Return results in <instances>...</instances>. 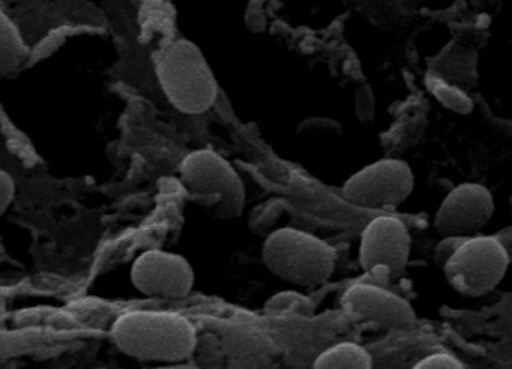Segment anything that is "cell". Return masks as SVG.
Listing matches in <instances>:
<instances>
[{
    "label": "cell",
    "mask_w": 512,
    "mask_h": 369,
    "mask_svg": "<svg viewBox=\"0 0 512 369\" xmlns=\"http://www.w3.org/2000/svg\"><path fill=\"white\" fill-rule=\"evenodd\" d=\"M112 338L124 353L155 362H184L197 345L193 323L166 311L127 312L113 323Z\"/></svg>",
    "instance_id": "1"
},
{
    "label": "cell",
    "mask_w": 512,
    "mask_h": 369,
    "mask_svg": "<svg viewBox=\"0 0 512 369\" xmlns=\"http://www.w3.org/2000/svg\"><path fill=\"white\" fill-rule=\"evenodd\" d=\"M161 89L173 107L185 114H202L214 105L218 84L202 50L188 39H175L154 54Z\"/></svg>",
    "instance_id": "2"
},
{
    "label": "cell",
    "mask_w": 512,
    "mask_h": 369,
    "mask_svg": "<svg viewBox=\"0 0 512 369\" xmlns=\"http://www.w3.org/2000/svg\"><path fill=\"white\" fill-rule=\"evenodd\" d=\"M262 257L275 276L299 287L328 281L337 260L334 248L325 240L296 228H280L269 234Z\"/></svg>",
    "instance_id": "3"
},
{
    "label": "cell",
    "mask_w": 512,
    "mask_h": 369,
    "mask_svg": "<svg viewBox=\"0 0 512 369\" xmlns=\"http://www.w3.org/2000/svg\"><path fill=\"white\" fill-rule=\"evenodd\" d=\"M181 179L218 219L238 218L244 212V180L220 153L211 149L188 153L181 164Z\"/></svg>",
    "instance_id": "4"
},
{
    "label": "cell",
    "mask_w": 512,
    "mask_h": 369,
    "mask_svg": "<svg viewBox=\"0 0 512 369\" xmlns=\"http://www.w3.org/2000/svg\"><path fill=\"white\" fill-rule=\"evenodd\" d=\"M509 252L493 236L463 240L443 264L451 287L463 296L476 297L493 290L508 270Z\"/></svg>",
    "instance_id": "5"
},
{
    "label": "cell",
    "mask_w": 512,
    "mask_h": 369,
    "mask_svg": "<svg viewBox=\"0 0 512 369\" xmlns=\"http://www.w3.org/2000/svg\"><path fill=\"white\" fill-rule=\"evenodd\" d=\"M415 177L409 164L400 159L373 162L353 174L343 186L347 200L368 209L395 207L412 194Z\"/></svg>",
    "instance_id": "6"
},
{
    "label": "cell",
    "mask_w": 512,
    "mask_h": 369,
    "mask_svg": "<svg viewBox=\"0 0 512 369\" xmlns=\"http://www.w3.org/2000/svg\"><path fill=\"white\" fill-rule=\"evenodd\" d=\"M410 234L400 219L379 216L362 231L359 260L362 269L376 278L398 279L410 257Z\"/></svg>",
    "instance_id": "7"
},
{
    "label": "cell",
    "mask_w": 512,
    "mask_h": 369,
    "mask_svg": "<svg viewBox=\"0 0 512 369\" xmlns=\"http://www.w3.org/2000/svg\"><path fill=\"white\" fill-rule=\"evenodd\" d=\"M494 212L491 192L479 183L455 186L440 204L434 227L443 237H473L490 221Z\"/></svg>",
    "instance_id": "8"
},
{
    "label": "cell",
    "mask_w": 512,
    "mask_h": 369,
    "mask_svg": "<svg viewBox=\"0 0 512 369\" xmlns=\"http://www.w3.org/2000/svg\"><path fill=\"white\" fill-rule=\"evenodd\" d=\"M134 287L148 296L179 299L190 293L194 270L187 258L161 249H149L131 267Z\"/></svg>",
    "instance_id": "9"
},
{
    "label": "cell",
    "mask_w": 512,
    "mask_h": 369,
    "mask_svg": "<svg viewBox=\"0 0 512 369\" xmlns=\"http://www.w3.org/2000/svg\"><path fill=\"white\" fill-rule=\"evenodd\" d=\"M343 308L356 320L385 329H409L416 323V314L410 303L382 285L353 284L344 293Z\"/></svg>",
    "instance_id": "10"
},
{
    "label": "cell",
    "mask_w": 512,
    "mask_h": 369,
    "mask_svg": "<svg viewBox=\"0 0 512 369\" xmlns=\"http://www.w3.org/2000/svg\"><path fill=\"white\" fill-rule=\"evenodd\" d=\"M428 72L467 93L478 81V54L458 42H449L431 60Z\"/></svg>",
    "instance_id": "11"
},
{
    "label": "cell",
    "mask_w": 512,
    "mask_h": 369,
    "mask_svg": "<svg viewBox=\"0 0 512 369\" xmlns=\"http://www.w3.org/2000/svg\"><path fill=\"white\" fill-rule=\"evenodd\" d=\"M29 48L14 21L0 9V75L16 72L28 59Z\"/></svg>",
    "instance_id": "12"
},
{
    "label": "cell",
    "mask_w": 512,
    "mask_h": 369,
    "mask_svg": "<svg viewBox=\"0 0 512 369\" xmlns=\"http://www.w3.org/2000/svg\"><path fill=\"white\" fill-rule=\"evenodd\" d=\"M313 369H373V359L356 342H338L317 356Z\"/></svg>",
    "instance_id": "13"
},
{
    "label": "cell",
    "mask_w": 512,
    "mask_h": 369,
    "mask_svg": "<svg viewBox=\"0 0 512 369\" xmlns=\"http://www.w3.org/2000/svg\"><path fill=\"white\" fill-rule=\"evenodd\" d=\"M425 84H427V89L433 93L434 98L440 104L445 105L448 110L454 111L457 114L472 113L473 101L463 90L445 83V81L440 80L431 72L425 74Z\"/></svg>",
    "instance_id": "14"
},
{
    "label": "cell",
    "mask_w": 512,
    "mask_h": 369,
    "mask_svg": "<svg viewBox=\"0 0 512 369\" xmlns=\"http://www.w3.org/2000/svg\"><path fill=\"white\" fill-rule=\"evenodd\" d=\"M355 113L362 125H370L376 114V101L370 84H361L355 92Z\"/></svg>",
    "instance_id": "15"
},
{
    "label": "cell",
    "mask_w": 512,
    "mask_h": 369,
    "mask_svg": "<svg viewBox=\"0 0 512 369\" xmlns=\"http://www.w3.org/2000/svg\"><path fill=\"white\" fill-rule=\"evenodd\" d=\"M308 300L304 299L301 294L296 293H280L272 297L266 303V309L271 312L298 311L304 312L308 309Z\"/></svg>",
    "instance_id": "16"
},
{
    "label": "cell",
    "mask_w": 512,
    "mask_h": 369,
    "mask_svg": "<svg viewBox=\"0 0 512 369\" xmlns=\"http://www.w3.org/2000/svg\"><path fill=\"white\" fill-rule=\"evenodd\" d=\"M412 369H464V366L452 354L434 353L419 360Z\"/></svg>",
    "instance_id": "17"
},
{
    "label": "cell",
    "mask_w": 512,
    "mask_h": 369,
    "mask_svg": "<svg viewBox=\"0 0 512 369\" xmlns=\"http://www.w3.org/2000/svg\"><path fill=\"white\" fill-rule=\"evenodd\" d=\"M16 195V182L13 176L4 168H0V216L4 215L5 210L13 203Z\"/></svg>",
    "instance_id": "18"
},
{
    "label": "cell",
    "mask_w": 512,
    "mask_h": 369,
    "mask_svg": "<svg viewBox=\"0 0 512 369\" xmlns=\"http://www.w3.org/2000/svg\"><path fill=\"white\" fill-rule=\"evenodd\" d=\"M463 240L464 237H443L442 242H439V245L436 246V252H434L436 263L443 267L448 258L454 254L455 249L463 243Z\"/></svg>",
    "instance_id": "19"
},
{
    "label": "cell",
    "mask_w": 512,
    "mask_h": 369,
    "mask_svg": "<svg viewBox=\"0 0 512 369\" xmlns=\"http://www.w3.org/2000/svg\"><path fill=\"white\" fill-rule=\"evenodd\" d=\"M311 129H320V131H329L332 134L340 135L343 132L341 129L340 123L335 122V120L325 119V117H314V119L305 120L304 123H301L299 126L298 132L311 131Z\"/></svg>",
    "instance_id": "20"
},
{
    "label": "cell",
    "mask_w": 512,
    "mask_h": 369,
    "mask_svg": "<svg viewBox=\"0 0 512 369\" xmlns=\"http://www.w3.org/2000/svg\"><path fill=\"white\" fill-rule=\"evenodd\" d=\"M247 26L248 29L254 32H262L265 30L266 18L263 15L262 5L259 2H251L247 11Z\"/></svg>",
    "instance_id": "21"
},
{
    "label": "cell",
    "mask_w": 512,
    "mask_h": 369,
    "mask_svg": "<svg viewBox=\"0 0 512 369\" xmlns=\"http://www.w3.org/2000/svg\"><path fill=\"white\" fill-rule=\"evenodd\" d=\"M152 369H200L199 366L194 365V363H170V365L166 366H158V368Z\"/></svg>",
    "instance_id": "22"
}]
</instances>
